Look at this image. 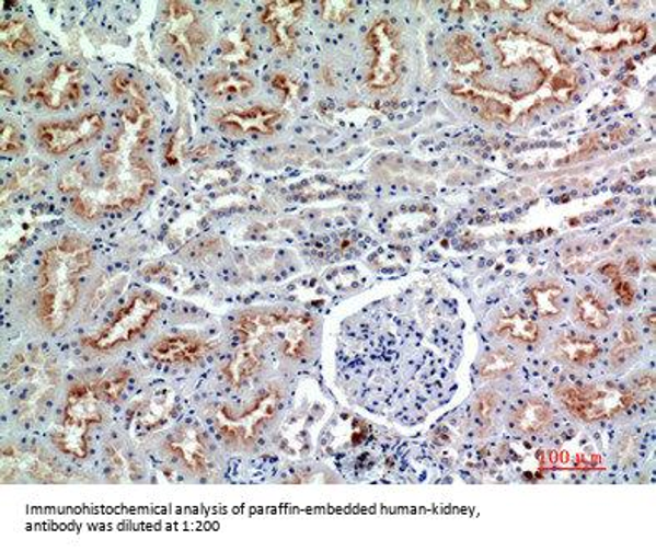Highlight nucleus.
Masks as SVG:
<instances>
[{"mask_svg": "<svg viewBox=\"0 0 656 551\" xmlns=\"http://www.w3.org/2000/svg\"><path fill=\"white\" fill-rule=\"evenodd\" d=\"M156 172L139 150L112 142L94 167L77 163L60 177V192L80 219L133 210L152 191Z\"/></svg>", "mask_w": 656, "mask_h": 551, "instance_id": "nucleus-1", "label": "nucleus"}, {"mask_svg": "<svg viewBox=\"0 0 656 551\" xmlns=\"http://www.w3.org/2000/svg\"><path fill=\"white\" fill-rule=\"evenodd\" d=\"M94 262L91 245L79 236L50 243L38 262L37 317L47 332H60L72 319L80 290Z\"/></svg>", "mask_w": 656, "mask_h": 551, "instance_id": "nucleus-2", "label": "nucleus"}, {"mask_svg": "<svg viewBox=\"0 0 656 551\" xmlns=\"http://www.w3.org/2000/svg\"><path fill=\"white\" fill-rule=\"evenodd\" d=\"M129 377V371H114L72 383L64 402L59 428L53 437L54 445L72 458L88 457L92 428L102 425L105 409L118 399Z\"/></svg>", "mask_w": 656, "mask_h": 551, "instance_id": "nucleus-3", "label": "nucleus"}, {"mask_svg": "<svg viewBox=\"0 0 656 551\" xmlns=\"http://www.w3.org/2000/svg\"><path fill=\"white\" fill-rule=\"evenodd\" d=\"M312 319L284 310H252L242 313L233 325L240 338V352L251 355L262 365V354L268 347L278 348L281 355L300 358L309 347Z\"/></svg>", "mask_w": 656, "mask_h": 551, "instance_id": "nucleus-4", "label": "nucleus"}, {"mask_svg": "<svg viewBox=\"0 0 656 551\" xmlns=\"http://www.w3.org/2000/svg\"><path fill=\"white\" fill-rule=\"evenodd\" d=\"M60 371L56 361L41 351L22 352L9 361L4 383L15 403L19 420L37 418L56 393Z\"/></svg>", "mask_w": 656, "mask_h": 551, "instance_id": "nucleus-5", "label": "nucleus"}, {"mask_svg": "<svg viewBox=\"0 0 656 551\" xmlns=\"http://www.w3.org/2000/svg\"><path fill=\"white\" fill-rule=\"evenodd\" d=\"M546 22L566 38L591 50V53H613L626 46H636L645 41L648 28L640 22H614V24H598V22L578 21L565 12L550 11Z\"/></svg>", "mask_w": 656, "mask_h": 551, "instance_id": "nucleus-6", "label": "nucleus"}, {"mask_svg": "<svg viewBox=\"0 0 656 551\" xmlns=\"http://www.w3.org/2000/svg\"><path fill=\"white\" fill-rule=\"evenodd\" d=\"M160 309V299L150 291H137L122 303L99 332L85 338L84 344L95 352H111L133 344L143 335Z\"/></svg>", "mask_w": 656, "mask_h": 551, "instance_id": "nucleus-7", "label": "nucleus"}, {"mask_svg": "<svg viewBox=\"0 0 656 551\" xmlns=\"http://www.w3.org/2000/svg\"><path fill=\"white\" fill-rule=\"evenodd\" d=\"M278 393L274 389L255 395L243 409L232 412L223 405L217 418V427L227 445L245 450L267 427L278 406Z\"/></svg>", "mask_w": 656, "mask_h": 551, "instance_id": "nucleus-8", "label": "nucleus"}, {"mask_svg": "<svg viewBox=\"0 0 656 551\" xmlns=\"http://www.w3.org/2000/svg\"><path fill=\"white\" fill-rule=\"evenodd\" d=\"M367 47L370 53L368 88L376 91L392 88L402 76V44L399 31L389 18H379L368 28Z\"/></svg>", "mask_w": 656, "mask_h": 551, "instance_id": "nucleus-9", "label": "nucleus"}, {"mask_svg": "<svg viewBox=\"0 0 656 551\" xmlns=\"http://www.w3.org/2000/svg\"><path fill=\"white\" fill-rule=\"evenodd\" d=\"M163 37L187 66H197L209 42L198 12L185 2H168L163 8Z\"/></svg>", "mask_w": 656, "mask_h": 551, "instance_id": "nucleus-10", "label": "nucleus"}, {"mask_svg": "<svg viewBox=\"0 0 656 551\" xmlns=\"http://www.w3.org/2000/svg\"><path fill=\"white\" fill-rule=\"evenodd\" d=\"M102 130H104V117L99 112H85L69 120L38 125L35 137L50 156H66L97 139Z\"/></svg>", "mask_w": 656, "mask_h": 551, "instance_id": "nucleus-11", "label": "nucleus"}, {"mask_svg": "<svg viewBox=\"0 0 656 551\" xmlns=\"http://www.w3.org/2000/svg\"><path fill=\"white\" fill-rule=\"evenodd\" d=\"M82 79L84 73L77 64H56L32 85L28 97L50 111H60L79 101Z\"/></svg>", "mask_w": 656, "mask_h": 551, "instance_id": "nucleus-12", "label": "nucleus"}, {"mask_svg": "<svg viewBox=\"0 0 656 551\" xmlns=\"http://www.w3.org/2000/svg\"><path fill=\"white\" fill-rule=\"evenodd\" d=\"M560 399L566 409L585 422L607 418L635 402V393H622L617 390L597 389V387H563Z\"/></svg>", "mask_w": 656, "mask_h": 551, "instance_id": "nucleus-13", "label": "nucleus"}, {"mask_svg": "<svg viewBox=\"0 0 656 551\" xmlns=\"http://www.w3.org/2000/svg\"><path fill=\"white\" fill-rule=\"evenodd\" d=\"M303 11H306L303 2H287V0L268 2L262 8V24L267 28L278 53L285 56L296 53Z\"/></svg>", "mask_w": 656, "mask_h": 551, "instance_id": "nucleus-14", "label": "nucleus"}, {"mask_svg": "<svg viewBox=\"0 0 656 551\" xmlns=\"http://www.w3.org/2000/svg\"><path fill=\"white\" fill-rule=\"evenodd\" d=\"M168 454L174 458L175 463L184 467L194 475H207L212 472L214 451L210 450L209 441L197 427L179 428L171 440H168Z\"/></svg>", "mask_w": 656, "mask_h": 551, "instance_id": "nucleus-15", "label": "nucleus"}, {"mask_svg": "<svg viewBox=\"0 0 656 551\" xmlns=\"http://www.w3.org/2000/svg\"><path fill=\"white\" fill-rule=\"evenodd\" d=\"M285 118V112L275 108L254 107L222 112L217 115L216 124L226 133L237 136H272Z\"/></svg>", "mask_w": 656, "mask_h": 551, "instance_id": "nucleus-16", "label": "nucleus"}, {"mask_svg": "<svg viewBox=\"0 0 656 551\" xmlns=\"http://www.w3.org/2000/svg\"><path fill=\"white\" fill-rule=\"evenodd\" d=\"M212 344L197 335L163 336L153 344L150 355L153 360L169 365L195 364L209 354Z\"/></svg>", "mask_w": 656, "mask_h": 551, "instance_id": "nucleus-17", "label": "nucleus"}, {"mask_svg": "<svg viewBox=\"0 0 656 551\" xmlns=\"http://www.w3.org/2000/svg\"><path fill=\"white\" fill-rule=\"evenodd\" d=\"M447 56L453 69L463 76L475 77L483 72V60L469 35H456L447 44Z\"/></svg>", "mask_w": 656, "mask_h": 551, "instance_id": "nucleus-18", "label": "nucleus"}, {"mask_svg": "<svg viewBox=\"0 0 656 551\" xmlns=\"http://www.w3.org/2000/svg\"><path fill=\"white\" fill-rule=\"evenodd\" d=\"M0 42L5 54L18 57L31 53L37 44V37L28 22L22 19H9L2 22L0 27Z\"/></svg>", "mask_w": 656, "mask_h": 551, "instance_id": "nucleus-19", "label": "nucleus"}, {"mask_svg": "<svg viewBox=\"0 0 656 551\" xmlns=\"http://www.w3.org/2000/svg\"><path fill=\"white\" fill-rule=\"evenodd\" d=\"M600 354V348L595 342L585 341L577 335H563L553 345V355L556 360L569 365H585L595 360Z\"/></svg>", "mask_w": 656, "mask_h": 551, "instance_id": "nucleus-20", "label": "nucleus"}, {"mask_svg": "<svg viewBox=\"0 0 656 551\" xmlns=\"http://www.w3.org/2000/svg\"><path fill=\"white\" fill-rule=\"evenodd\" d=\"M254 80L237 72H217L207 79L205 89L214 97H243L254 91Z\"/></svg>", "mask_w": 656, "mask_h": 551, "instance_id": "nucleus-21", "label": "nucleus"}, {"mask_svg": "<svg viewBox=\"0 0 656 551\" xmlns=\"http://www.w3.org/2000/svg\"><path fill=\"white\" fill-rule=\"evenodd\" d=\"M552 420V410L542 400L531 399L514 413V427L521 434H539Z\"/></svg>", "mask_w": 656, "mask_h": 551, "instance_id": "nucleus-22", "label": "nucleus"}, {"mask_svg": "<svg viewBox=\"0 0 656 551\" xmlns=\"http://www.w3.org/2000/svg\"><path fill=\"white\" fill-rule=\"evenodd\" d=\"M494 332L504 338L521 342V344H536L540 338V329L533 320L521 313L502 317L495 323Z\"/></svg>", "mask_w": 656, "mask_h": 551, "instance_id": "nucleus-23", "label": "nucleus"}, {"mask_svg": "<svg viewBox=\"0 0 656 551\" xmlns=\"http://www.w3.org/2000/svg\"><path fill=\"white\" fill-rule=\"evenodd\" d=\"M220 62L227 66H245L252 57L251 35L245 28H233L223 37L219 50Z\"/></svg>", "mask_w": 656, "mask_h": 551, "instance_id": "nucleus-24", "label": "nucleus"}, {"mask_svg": "<svg viewBox=\"0 0 656 551\" xmlns=\"http://www.w3.org/2000/svg\"><path fill=\"white\" fill-rule=\"evenodd\" d=\"M575 310H577L578 320L584 322L588 329L605 330L610 325V313L605 309L597 295L590 294V291H585L578 297Z\"/></svg>", "mask_w": 656, "mask_h": 551, "instance_id": "nucleus-25", "label": "nucleus"}, {"mask_svg": "<svg viewBox=\"0 0 656 551\" xmlns=\"http://www.w3.org/2000/svg\"><path fill=\"white\" fill-rule=\"evenodd\" d=\"M528 297L539 315L545 317V319H555L562 313L563 288L560 285H539V287L531 288Z\"/></svg>", "mask_w": 656, "mask_h": 551, "instance_id": "nucleus-26", "label": "nucleus"}, {"mask_svg": "<svg viewBox=\"0 0 656 551\" xmlns=\"http://www.w3.org/2000/svg\"><path fill=\"white\" fill-rule=\"evenodd\" d=\"M515 367H517V360L514 355L507 354V352H494L483 358L482 365H480V375L485 380H492V378H500L510 374Z\"/></svg>", "mask_w": 656, "mask_h": 551, "instance_id": "nucleus-27", "label": "nucleus"}, {"mask_svg": "<svg viewBox=\"0 0 656 551\" xmlns=\"http://www.w3.org/2000/svg\"><path fill=\"white\" fill-rule=\"evenodd\" d=\"M357 11V5L354 2H322L323 21L332 22V24H344L345 21L352 18Z\"/></svg>", "mask_w": 656, "mask_h": 551, "instance_id": "nucleus-28", "label": "nucleus"}, {"mask_svg": "<svg viewBox=\"0 0 656 551\" xmlns=\"http://www.w3.org/2000/svg\"><path fill=\"white\" fill-rule=\"evenodd\" d=\"M22 150H24V137L21 136L14 124L4 122V125H2V153L4 156H19Z\"/></svg>", "mask_w": 656, "mask_h": 551, "instance_id": "nucleus-29", "label": "nucleus"}, {"mask_svg": "<svg viewBox=\"0 0 656 551\" xmlns=\"http://www.w3.org/2000/svg\"><path fill=\"white\" fill-rule=\"evenodd\" d=\"M613 287L617 295H619L620 302L625 307L632 306L633 300H635V290H633L632 284L625 278L617 277L613 278Z\"/></svg>", "mask_w": 656, "mask_h": 551, "instance_id": "nucleus-30", "label": "nucleus"}, {"mask_svg": "<svg viewBox=\"0 0 656 551\" xmlns=\"http://www.w3.org/2000/svg\"><path fill=\"white\" fill-rule=\"evenodd\" d=\"M497 393L494 392H485L476 399L475 410L479 415H482L483 418H488L492 413H494L495 406H497Z\"/></svg>", "mask_w": 656, "mask_h": 551, "instance_id": "nucleus-31", "label": "nucleus"}, {"mask_svg": "<svg viewBox=\"0 0 656 551\" xmlns=\"http://www.w3.org/2000/svg\"><path fill=\"white\" fill-rule=\"evenodd\" d=\"M601 274L613 280V278L620 277V267L619 265L608 264L607 267L601 268Z\"/></svg>", "mask_w": 656, "mask_h": 551, "instance_id": "nucleus-32", "label": "nucleus"}]
</instances>
